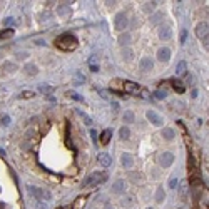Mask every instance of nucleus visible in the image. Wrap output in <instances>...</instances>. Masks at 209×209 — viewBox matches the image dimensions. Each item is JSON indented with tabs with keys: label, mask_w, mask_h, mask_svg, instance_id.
<instances>
[{
	"label": "nucleus",
	"mask_w": 209,
	"mask_h": 209,
	"mask_svg": "<svg viewBox=\"0 0 209 209\" xmlns=\"http://www.w3.org/2000/svg\"><path fill=\"white\" fill-rule=\"evenodd\" d=\"M55 45L60 49V50H65V52H70V50H75L77 45H79V40L74 34H62L55 38Z\"/></svg>",
	"instance_id": "f257e3e1"
},
{
	"label": "nucleus",
	"mask_w": 209,
	"mask_h": 209,
	"mask_svg": "<svg viewBox=\"0 0 209 209\" xmlns=\"http://www.w3.org/2000/svg\"><path fill=\"white\" fill-rule=\"evenodd\" d=\"M29 191L32 196L38 199V203H45V201L52 199V194L47 189H42V187H37V186H29Z\"/></svg>",
	"instance_id": "f03ea898"
},
{
	"label": "nucleus",
	"mask_w": 209,
	"mask_h": 209,
	"mask_svg": "<svg viewBox=\"0 0 209 209\" xmlns=\"http://www.w3.org/2000/svg\"><path fill=\"white\" fill-rule=\"evenodd\" d=\"M107 179V174L105 172H92L89 178H86V181L82 182V187H90V186H95L99 182H104Z\"/></svg>",
	"instance_id": "7ed1b4c3"
},
{
	"label": "nucleus",
	"mask_w": 209,
	"mask_h": 209,
	"mask_svg": "<svg viewBox=\"0 0 209 209\" xmlns=\"http://www.w3.org/2000/svg\"><path fill=\"white\" fill-rule=\"evenodd\" d=\"M116 80H117V84L122 86V89H124L126 94H139L141 92V86L136 84V82H132V80H119V79H116Z\"/></svg>",
	"instance_id": "20e7f679"
},
{
	"label": "nucleus",
	"mask_w": 209,
	"mask_h": 209,
	"mask_svg": "<svg viewBox=\"0 0 209 209\" xmlns=\"http://www.w3.org/2000/svg\"><path fill=\"white\" fill-rule=\"evenodd\" d=\"M157 162H159V166H161V167H171L172 162H174V154H172V152H169V151L161 152V154L157 156Z\"/></svg>",
	"instance_id": "39448f33"
},
{
	"label": "nucleus",
	"mask_w": 209,
	"mask_h": 209,
	"mask_svg": "<svg viewBox=\"0 0 209 209\" xmlns=\"http://www.w3.org/2000/svg\"><path fill=\"white\" fill-rule=\"evenodd\" d=\"M127 24H129V19H127V15L124 12H120L116 15V19H114V27H116V30H119V32H124L127 29Z\"/></svg>",
	"instance_id": "423d86ee"
},
{
	"label": "nucleus",
	"mask_w": 209,
	"mask_h": 209,
	"mask_svg": "<svg viewBox=\"0 0 209 209\" xmlns=\"http://www.w3.org/2000/svg\"><path fill=\"white\" fill-rule=\"evenodd\" d=\"M207 29H209L207 22H201L196 27V37L201 38L203 42H206V44H207Z\"/></svg>",
	"instance_id": "0eeeda50"
},
{
	"label": "nucleus",
	"mask_w": 209,
	"mask_h": 209,
	"mask_svg": "<svg viewBox=\"0 0 209 209\" xmlns=\"http://www.w3.org/2000/svg\"><path fill=\"white\" fill-rule=\"evenodd\" d=\"M146 117H147V120H149V122H152L154 126H157V127H161L162 124H164L162 117H161V116H159L156 111H147V112H146Z\"/></svg>",
	"instance_id": "6e6552de"
},
{
	"label": "nucleus",
	"mask_w": 209,
	"mask_h": 209,
	"mask_svg": "<svg viewBox=\"0 0 209 209\" xmlns=\"http://www.w3.org/2000/svg\"><path fill=\"white\" fill-rule=\"evenodd\" d=\"M157 59L161 60V62L167 64L169 60H171V49H169V47H161L157 50Z\"/></svg>",
	"instance_id": "1a4fd4ad"
},
{
	"label": "nucleus",
	"mask_w": 209,
	"mask_h": 209,
	"mask_svg": "<svg viewBox=\"0 0 209 209\" xmlns=\"http://www.w3.org/2000/svg\"><path fill=\"white\" fill-rule=\"evenodd\" d=\"M126 187H127L126 181H124V179H117L114 184H112V193H114V194H120V193L126 191Z\"/></svg>",
	"instance_id": "9d476101"
},
{
	"label": "nucleus",
	"mask_w": 209,
	"mask_h": 209,
	"mask_svg": "<svg viewBox=\"0 0 209 209\" xmlns=\"http://www.w3.org/2000/svg\"><path fill=\"white\" fill-rule=\"evenodd\" d=\"M139 67L144 70V72H147V70H152V67H154V62H152L151 57H142L139 60Z\"/></svg>",
	"instance_id": "9b49d317"
},
{
	"label": "nucleus",
	"mask_w": 209,
	"mask_h": 209,
	"mask_svg": "<svg viewBox=\"0 0 209 209\" xmlns=\"http://www.w3.org/2000/svg\"><path fill=\"white\" fill-rule=\"evenodd\" d=\"M172 37V32H171V27L167 25H162L159 27V38L161 40H169V38Z\"/></svg>",
	"instance_id": "f8f14e48"
},
{
	"label": "nucleus",
	"mask_w": 209,
	"mask_h": 209,
	"mask_svg": "<svg viewBox=\"0 0 209 209\" xmlns=\"http://www.w3.org/2000/svg\"><path fill=\"white\" fill-rule=\"evenodd\" d=\"M120 162H122V166L126 169H130L134 166V157L132 154H129V152H126V154H122V157H120Z\"/></svg>",
	"instance_id": "ddd939ff"
},
{
	"label": "nucleus",
	"mask_w": 209,
	"mask_h": 209,
	"mask_svg": "<svg viewBox=\"0 0 209 209\" xmlns=\"http://www.w3.org/2000/svg\"><path fill=\"white\" fill-rule=\"evenodd\" d=\"M97 161H99V164H102L104 167H109V166L112 164V157L109 154H105V152H101V154L97 156Z\"/></svg>",
	"instance_id": "4468645a"
},
{
	"label": "nucleus",
	"mask_w": 209,
	"mask_h": 209,
	"mask_svg": "<svg viewBox=\"0 0 209 209\" xmlns=\"http://www.w3.org/2000/svg\"><path fill=\"white\" fill-rule=\"evenodd\" d=\"M111 137H112V129H104L101 134V144L102 146H107L111 142Z\"/></svg>",
	"instance_id": "2eb2a0df"
},
{
	"label": "nucleus",
	"mask_w": 209,
	"mask_h": 209,
	"mask_svg": "<svg viewBox=\"0 0 209 209\" xmlns=\"http://www.w3.org/2000/svg\"><path fill=\"white\" fill-rule=\"evenodd\" d=\"M86 201H87V196H79L75 201H74L72 209H82V207H84V204H86Z\"/></svg>",
	"instance_id": "dca6fc26"
},
{
	"label": "nucleus",
	"mask_w": 209,
	"mask_h": 209,
	"mask_svg": "<svg viewBox=\"0 0 209 209\" xmlns=\"http://www.w3.org/2000/svg\"><path fill=\"white\" fill-rule=\"evenodd\" d=\"M171 84H172V87H174V90L178 92V94H182L184 89H186V87H184V84L181 82V80H178V79H172Z\"/></svg>",
	"instance_id": "f3484780"
},
{
	"label": "nucleus",
	"mask_w": 209,
	"mask_h": 209,
	"mask_svg": "<svg viewBox=\"0 0 209 209\" xmlns=\"http://www.w3.org/2000/svg\"><path fill=\"white\" fill-rule=\"evenodd\" d=\"M24 70H25L27 75H37V72H38L37 65H34V64H27V65L24 67Z\"/></svg>",
	"instance_id": "a211bd4d"
},
{
	"label": "nucleus",
	"mask_w": 209,
	"mask_h": 209,
	"mask_svg": "<svg viewBox=\"0 0 209 209\" xmlns=\"http://www.w3.org/2000/svg\"><path fill=\"white\" fill-rule=\"evenodd\" d=\"M13 34H15L13 29H3L2 32H0V40H3V38H12Z\"/></svg>",
	"instance_id": "6ab92c4d"
},
{
	"label": "nucleus",
	"mask_w": 209,
	"mask_h": 209,
	"mask_svg": "<svg viewBox=\"0 0 209 209\" xmlns=\"http://www.w3.org/2000/svg\"><path fill=\"white\" fill-rule=\"evenodd\" d=\"M162 137L167 139V141H171V139H174V137H176V132L171 129V127H166V129L162 130Z\"/></svg>",
	"instance_id": "aec40b11"
},
{
	"label": "nucleus",
	"mask_w": 209,
	"mask_h": 209,
	"mask_svg": "<svg viewBox=\"0 0 209 209\" xmlns=\"http://www.w3.org/2000/svg\"><path fill=\"white\" fill-rule=\"evenodd\" d=\"M186 67H187L186 60H181L178 64V67H176V74H178V75H184V74H186Z\"/></svg>",
	"instance_id": "412c9836"
},
{
	"label": "nucleus",
	"mask_w": 209,
	"mask_h": 209,
	"mask_svg": "<svg viewBox=\"0 0 209 209\" xmlns=\"http://www.w3.org/2000/svg\"><path fill=\"white\" fill-rule=\"evenodd\" d=\"M119 44L120 45H129L130 44V34H120L119 35Z\"/></svg>",
	"instance_id": "4be33fe9"
},
{
	"label": "nucleus",
	"mask_w": 209,
	"mask_h": 209,
	"mask_svg": "<svg viewBox=\"0 0 209 209\" xmlns=\"http://www.w3.org/2000/svg\"><path fill=\"white\" fill-rule=\"evenodd\" d=\"M57 12H59V15H69V13H70V7L67 5V3H62V5L57 7Z\"/></svg>",
	"instance_id": "5701e85b"
},
{
	"label": "nucleus",
	"mask_w": 209,
	"mask_h": 209,
	"mask_svg": "<svg viewBox=\"0 0 209 209\" xmlns=\"http://www.w3.org/2000/svg\"><path fill=\"white\" fill-rule=\"evenodd\" d=\"M134 119H136V116H134L132 111H127L126 114H124V122H126V124H132Z\"/></svg>",
	"instance_id": "b1692460"
},
{
	"label": "nucleus",
	"mask_w": 209,
	"mask_h": 209,
	"mask_svg": "<svg viewBox=\"0 0 209 209\" xmlns=\"http://www.w3.org/2000/svg\"><path fill=\"white\" fill-rule=\"evenodd\" d=\"M119 136H120V139H129V137H130V130L124 126V127H120V129H119Z\"/></svg>",
	"instance_id": "393cba45"
},
{
	"label": "nucleus",
	"mask_w": 209,
	"mask_h": 209,
	"mask_svg": "<svg viewBox=\"0 0 209 209\" xmlns=\"http://www.w3.org/2000/svg\"><path fill=\"white\" fill-rule=\"evenodd\" d=\"M19 97L20 99H32V97H35V92L34 90H22L19 94Z\"/></svg>",
	"instance_id": "a878e982"
},
{
	"label": "nucleus",
	"mask_w": 209,
	"mask_h": 209,
	"mask_svg": "<svg viewBox=\"0 0 209 209\" xmlns=\"http://www.w3.org/2000/svg\"><path fill=\"white\" fill-rule=\"evenodd\" d=\"M179 193H181V196H186V193H187V181H181V182H179Z\"/></svg>",
	"instance_id": "bb28decb"
},
{
	"label": "nucleus",
	"mask_w": 209,
	"mask_h": 209,
	"mask_svg": "<svg viewBox=\"0 0 209 209\" xmlns=\"http://www.w3.org/2000/svg\"><path fill=\"white\" fill-rule=\"evenodd\" d=\"M154 9H156V2H147L146 5L142 7V10H144V12H146V13H151Z\"/></svg>",
	"instance_id": "cd10ccee"
},
{
	"label": "nucleus",
	"mask_w": 209,
	"mask_h": 209,
	"mask_svg": "<svg viewBox=\"0 0 209 209\" xmlns=\"http://www.w3.org/2000/svg\"><path fill=\"white\" fill-rule=\"evenodd\" d=\"M164 193L166 191L162 189V187L157 189V193H156V201H157V203H162V201H164Z\"/></svg>",
	"instance_id": "c85d7f7f"
},
{
	"label": "nucleus",
	"mask_w": 209,
	"mask_h": 209,
	"mask_svg": "<svg viewBox=\"0 0 209 209\" xmlns=\"http://www.w3.org/2000/svg\"><path fill=\"white\" fill-rule=\"evenodd\" d=\"M162 17H164V13H161V12H157L156 15H152V17H151L152 24H159V22L162 20Z\"/></svg>",
	"instance_id": "c756f323"
},
{
	"label": "nucleus",
	"mask_w": 209,
	"mask_h": 209,
	"mask_svg": "<svg viewBox=\"0 0 209 209\" xmlns=\"http://www.w3.org/2000/svg\"><path fill=\"white\" fill-rule=\"evenodd\" d=\"M79 116H80V117H82V120H84V122L87 124V126H90V124H92V119H90V117H89V116H87V114H84L82 111H79Z\"/></svg>",
	"instance_id": "7c9ffc66"
},
{
	"label": "nucleus",
	"mask_w": 209,
	"mask_h": 209,
	"mask_svg": "<svg viewBox=\"0 0 209 209\" xmlns=\"http://www.w3.org/2000/svg\"><path fill=\"white\" fill-rule=\"evenodd\" d=\"M67 95H69L70 99H74V101H79V102H84V99L80 97L79 94H75V92H67Z\"/></svg>",
	"instance_id": "2f4dec72"
},
{
	"label": "nucleus",
	"mask_w": 209,
	"mask_h": 209,
	"mask_svg": "<svg viewBox=\"0 0 209 209\" xmlns=\"http://www.w3.org/2000/svg\"><path fill=\"white\" fill-rule=\"evenodd\" d=\"M154 95H156V99H164V97H167V94H166L164 90H156Z\"/></svg>",
	"instance_id": "473e14b6"
},
{
	"label": "nucleus",
	"mask_w": 209,
	"mask_h": 209,
	"mask_svg": "<svg viewBox=\"0 0 209 209\" xmlns=\"http://www.w3.org/2000/svg\"><path fill=\"white\" fill-rule=\"evenodd\" d=\"M124 59H127V60L132 59V52H130L129 49H127V50H124Z\"/></svg>",
	"instance_id": "72a5a7b5"
},
{
	"label": "nucleus",
	"mask_w": 209,
	"mask_h": 209,
	"mask_svg": "<svg viewBox=\"0 0 209 209\" xmlns=\"http://www.w3.org/2000/svg\"><path fill=\"white\" fill-rule=\"evenodd\" d=\"M176 186H178V179H171V181H169V187H171V189H174Z\"/></svg>",
	"instance_id": "f704fd0d"
},
{
	"label": "nucleus",
	"mask_w": 209,
	"mask_h": 209,
	"mask_svg": "<svg viewBox=\"0 0 209 209\" xmlns=\"http://www.w3.org/2000/svg\"><path fill=\"white\" fill-rule=\"evenodd\" d=\"M130 178H132L134 182H137V181H141V174H136V172H134V174H130Z\"/></svg>",
	"instance_id": "c9c22d12"
},
{
	"label": "nucleus",
	"mask_w": 209,
	"mask_h": 209,
	"mask_svg": "<svg viewBox=\"0 0 209 209\" xmlns=\"http://www.w3.org/2000/svg\"><path fill=\"white\" fill-rule=\"evenodd\" d=\"M40 90L44 92V94H45V92H52V87H49V86H42V87H40Z\"/></svg>",
	"instance_id": "e433bc0d"
},
{
	"label": "nucleus",
	"mask_w": 209,
	"mask_h": 209,
	"mask_svg": "<svg viewBox=\"0 0 209 209\" xmlns=\"http://www.w3.org/2000/svg\"><path fill=\"white\" fill-rule=\"evenodd\" d=\"M90 136H92V141H94V144H97V134H95V130H90Z\"/></svg>",
	"instance_id": "4c0bfd02"
},
{
	"label": "nucleus",
	"mask_w": 209,
	"mask_h": 209,
	"mask_svg": "<svg viewBox=\"0 0 209 209\" xmlns=\"http://www.w3.org/2000/svg\"><path fill=\"white\" fill-rule=\"evenodd\" d=\"M37 209H47V204H44V203H38V204H37Z\"/></svg>",
	"instance_id": "58836bf2"
},
{
	"label": "nucleus",
	"mask_w": 209,
	"mask_h": 209,
	"mask_svg": "<svg viewBox=\"0 0 209 209\" xmlns=\"http://www.w3.org/2000/svg\"><path fill=\"white\" fill-rule=\"evenodd\" d=\"M90 70H92V72H97V70H99V67L95 65V64H90Z\"/></svg>",
	"instance_id": "ea45409f"
},
{
	"label": "nucleus",
	"mask_w": 209,
	"mask_h": 209,
	"mask_svg": "<svg viewBox=\"0 0 209 209\" xmlns=\"http://www.w3.org/2000/svg\"><path fill=\"white\" fill-rule=\"evenodd\" d=\"M186 37H187V32H186V30H182V37H181V40L184 42V40H186Z\"/></svg>",
	"instance_id": "a19ab883"
},
{
	"label": "nucleus",
	"mask_w": 209,
	"mask_h": 209,
	"mask_svg": "<svg viewBox=\"0 0 209 209\" xmlns=\"http://www.w3.org/2000/svg\"><path fill=\"white\" fill-rule=\"evenodd\" d=\"M57 209H72V206H59Z\"/></svg>",
	"instance_id": "79ce46f5"
},
{
	"label": "nucleus",
	"mask_w": 209,
	"mask_h": 209,
	"mask_svg": "<svg viewBox=\"0 0 209 209\" xmlns=\"http://www.w3.org/2000/svg\"><path fill=\"white\" fill-rule=\"evenodd\" d=\"M12 22H13V19H12V17H10V19H7V20H5V24H7V25H9V24H12Z\"/></svg>",
	"instance_id": "37998d69"
},
{
	"label": "nucleus",
	"mask_w": 209,
	"mask_h": 209,
	"mask_svg": "<svg viewBox=\"0 0 209 209\" xmlns=\"http://www.w3.org/2000/svg\"><path fill=\"white\" fill-rule=\"evenodd\" d=\"M0 209H5V206H3V203H0Z\"/></svg>",
	"instance_id": "c03bdc74"
},
{
	"label": "nucleus",
	"mask_w": 209,
	"mask_h": 209,
	"mask_svg": "<svg viewBox=\"0 0 209 209\" xmlns=\"http://www.w3.org/2000/svg\"><path fill=\"white\" fill-rule=\"evenodd\" d=\"M105 209H114V207H111V206H107V207H105Z\"/></svg>",
	"instance_id": "a18cd8bd"
},
{
	"label": "nucleus",
	"mask_w": 209,
	"mask_h": 209,
	"mask_svg": "<svg viewBox=\"0 0 209 209\" xmlns=\"http://www.w3.org/2000/svg\"><path fill=\"white\" fill-rule=\"evenodd\" d=\"M147 209H152V207H147Z\"/></svg>",
	"instance_id": "49530a36"
}]
</instances>
